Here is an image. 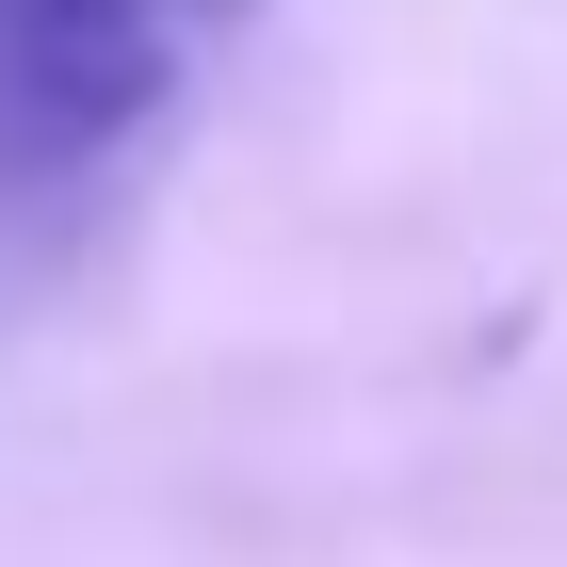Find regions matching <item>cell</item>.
Instances as JSON below:
<instances>
[{
  "instance_id": "cell-1",
  "label": "cell",
  "mask_w": 567,
  "mask_h": 567,
  "mask_svg": "<svg viewBox=\"0 0 567 567\" xmlns=\"http://www.w3.org/2000/svg\"><path fill=\"white\" fill-rule=\"evenodd\" d=\"M244 33L260 0H0V276L114 212V178Z\"/></svg>"
}]
</instances>
